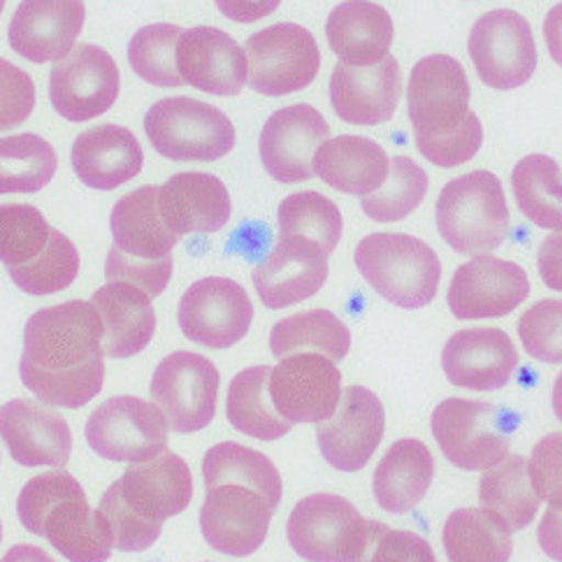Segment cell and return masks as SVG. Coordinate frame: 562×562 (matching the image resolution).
<instances>
[{
    "mask_svg": "<svg viewBox=\"0 0 562 562\" xmlns=\"http://www.w3.org/2000/svg\"><path fill=\"white\" fill-rule=\"evenodd\" d=\"M100 512L105 514L108 524L112 528V537H114V549L124 551V553H143L147 549H151L160 532H164V526L158 524H145V520L135 518L126 505L119 497L116 484H112L103 499H100Z\"/></svg>",
    "mask_w": 562,
    "mask_h": 562,
    "instance_id": "cell-49",
    "label": "cell"
},
{
    "mask_svg": "<svg viewBox=\"0 0 562 562\" xmlns=\"http://www.w3.org/2000/svg\"><path fill=\"white\" fill-rule=\"evenodd\" d=\"M54 147L35 133L0 137V195L37 193L56 175Z\"/></svg>",
    "mask_w": 562,
    "mask_h": 562,
    "instance_id": "cell-40",
    "label": "cell"
},
{
    "mask_svg": "<svg viewBox=\"0 0 562 562\" xmlns=\"http://www.w3.org/2000/svg\"><path fill=\"white\" fill-rule=\"evenodd\" d=\"M72 170L89 189L112 191L143 172L145 154L137 137L114 124L79 133L72 145Z\"/></svg>",
    "mask_w": 562,
    "mask_h": 562,
    "instance_id": "cell-27",
    "label": "cell"
},
{
    "mask_svg": "<svg viewBox=\"0 0 562 562\" xmlns=\"http://www.w3.org/2000/svg\"><path fill=\"white\" fill-rule=\"evenodd\" d=\"M77 491H82V486H79V481L64 468H54L52 472L33 476L16 497L19 520H22V526L29 532L37 535L45 514L56 505L58 499Z\"/></svg>",
    "mask_w": 562,
    "mask_h": 562,
    "instance_id": "cell-48",
    "label": "cell"
},
{
    "mask_svg": "<svg viewBox=\"0 0 562 562\" xmlns=\"http://www.w3.org/2000/svg\"><path fill=\"white\" fill-rule=\"evenodd\" d=\"M539 547L551 560L562 562V509L549 507L537 530Z\"/></svg>",
    "mask_w": 562,
    "mask_h": 562,
    "instance_id": "cell-55",
    "label": "cell"
},
{
    "mask_svg": "<svg viewBox=\"0 0 562 562\" xmlns=\"http://www.w3.org/2000/svg\"><path fill=\"white\" fill-rule=\"evenodd\" d=\"M0 131H3V126H0Z\"/></svg>",
    "mask_w": 562,
    "mask_h": 562,
    "instance_id": "cell-61",
    "label": "cell"
},
{
    "mask_svg": "<svg viewBox=\"0 0 562 562\" xmlns=\"http://www.w3.org/2000/svg\"><path fill=\"white\" fill-rule=\"evenodd\" d=\"M0 437L24 468H66L72 453L68 420L37 400H12L0 407Z\"/></svg>",
    "mask_w": 562,
    "mask_h": 562,
    "instance_id": "cell-21",
    "label": "cell"
},
{
    "mask_svg": "<svg viewBox=\"0 0 562 562\" xmlns=\"http://www.w3.org/2000/svg\"><path fill=\"white\" fill-rule=\"evenodd\" d=\"M110 228L119 251L139 260H160L172 256L179 243L158 207V187H143L126 193L110 216Z\"/></svg>",
    "mask_w": 562,
    "mask_h": 562,
    "instance_id": "cell-33",
    "label": "cell"
},
{
    "mask_svg": "<svg viewBox=\"0 0 562 562\" xmlns=\"http://www.w3.org/2000/svg\"><path fill=\"white\" fill-rule=\"evenodd\" d=\"M52 231L33 205H0V263L8 270L33 263L47 249Z\"/></svg>",
    "mask_w": 562,
    "mask_h": 562,
    "instance_id": "cell-45",
    "label": "cell"
},
{
    "mask_svg": "<svg viewBox=\"0 0 562 562\" xmlns=\"http://www.w3.org/2000/svg\"><path fill=\"white\" fill-rule=\"evenodd\" d=\"M105 326L103 351L108 358H131L143 353L156 333L151 297L128 281H108L91 295Z\"/></svg>",
    "mask_w": 562,
    "mask_h": 562,
    "instance_id": "cell-31",
    "label": "cell"
},
{
    "mask_svg": "<svg viewBox=\"0 0 562 562\" xmlns=\"http://www.w3.org/2000/svg\"><path fill=\"white\" fill-rule=\"evenodd\" d=\"M151 147L175 164H214L235 147V126L214 105L177 95L158 100L145 116Z\"/></svg>",
    "mask_w": 562,
    "mask_h": 562,
    "instance_id": "cell-5",
    "label": "cell"
},
{
    "mask_svg": "<svg viewBox=\"0 0 562 562\" xmlns=\"http://www.w3.org/2000/svg\"><path fill=\"white\" fill-rule=\"evenodd\" d=\"M281 0H216L221 14L237 24H254L277 12Z\"/></svg>",
    "mask_w": 562,
    "mask_h": 562,
    "instance_id": "cell-54",
    "label": "cell"
},
{
    "mask_svg": "<svg viewBox=\"0 0 562 562\" xmlns=\"http://www.w3.org/2000/svg\"><path fill=\"white\" fill-rule=\"evenodd\" d=\"M114 484L126 509L145 524L164 526L168 518L187 512L193 499L187 460L168 449L147 463H131Z\"/></svg>",
    "mask_w": 562,
    "mask_h": 562,
    "instance_id": "cell-19",
    "label": "cell"
},
{
    "mask_svg": "<svg viewBox=\"0 0 562 562\" xmlns=\"http://www.w3.org/2000/svg\"><path fill=\"white\" fill-rule=\"evenodd\" d=\"M37 537L70 562H108L114 551V537L105 514L91 509L85 488L61 497L45 514Z\"/></svg>",
    "mask_w": 562,
    "mask_h": 562,
    "instance_id": "cell-28",
    "label": "cell"
},
{
    "mask_svg": "<svg viewBox=\"0 0 562 562\" xmlns=\"http://www.w3.org/2000/svg\"><path fill=\"white\" fill-rule=\"evenodd\" d=\"M351 349V330L328 310H310L277 321L270 333V351L274 358L293 353H324L333 360L347 358Z\"/></svg>",
    "mask_w": 562,
    "mask_h": 562,
    "instance_id": "cell-36",
    "label": "cell"
},
{
    "mask_svg": "<svg viewBox=\"0 0 562 562\" xmlns=\"http://www.w3.org/2000/svg\"><path fill=\"white\" fill-rule=\"evenodd\" d=\"M441 368L458 389L499 391L518 368V351L505 330L468 328L449 337L441 351Z\"/></svg>",
    "mask_w": 562,
    "mask_h": 562,
    "instance_id": "cell-24",
    "label": "cell"
},
{
    "mask_svg": "<svg viewBox=\"0 0 562 562\" xmlns=\"http://www.w3.org/2000/svg\"><path fill=\"white\" fill-rule=\"evenodd\" d=\"M249 87L263 95H289L307 89L321 70L314 35L297 24H274L247 40Z\"/></svg>",
    "mask_w": 562,
    "mask_h": 562,
    "instance_id": "cell-11",
    "label": "cell"
},
{
    "mask_svg": "<svg viewBox=\"0 0 562 562\" xmlns=\"http://www.w3.org/2000/svg\"><path fill=\"white\" fill-rule=\"evenodd\" d=\"M518 210L535 226L562 233V172L551 156L530 154L512 172Z\"/></svg>",
    "mask_w": 562,
    "mask_h": 562,
    "instance_id": "cell-38",
    "label": "cell"
},
{
    "mask_svg": "<svg viewBox=\"0 0 562 562\" xmlns=\"http://www.w3.org/2000/svg\"><path fill=\"white\" fill-rule=\"evenodd\" d=\"M251 321V297L228 277L198 279L177 307V324L184 337L207 349H228L243 342Z\"/></svg>",
    "mask_w": 562,
    "mask_h": 562,
    "instance_id": "cell-10",
    "label": "cell"
},
{
    "mask_svg": "<svg viewBox=\"0 0 562 562\" xmlns=\"http://www.w3.org/2000/svg\"><path fill=\"white\" fill-rule=\"evenodd\" d=\"M470 79L447 54L420 58L407 87V110L414 133L441 135L458 128L470 116Z\"/></svg>",
    "mask_w": 562,
    "mask_h": 562,
    "instance_id": "cell-15",
    "label": "cell"
},
{
    "mask_svg": "<svg viewBox=\"0 0 562 562\" xmlns=\"http://www.w3.org/2000/svg\"><path fill=\"white\" fill-rule=\"evenodd\" d=\"M416 137V147L428 158L430 164L437 168H458L463 164H470V160L476 156V151L484 145V126H481L479 116L470 112L463 124L458 128L441 133V135H418Z\"/></svg>",
    "mask_w": 562,
    "mask_h": 562,
    "instance_id": "cell-47",
    "label": "cell"
},
{
    "mask_svg": "<svg viewBox=\"0 0 562 562\" xmlns=\"http://www.w3.org/2000/svg\"><path fill=\"white\" fill-rule=\"evenodd\" d=\"M530 295L526 270L512 260L474 256L460 266L449 286V310L460 321L499 318L512 314Z\"/></svg>",
    "mask_w": 562,
    "mask_h": 562,
    "instance_id": "cell-17",
    "label": "cell"
},
{
    "mask_svg": "<svg viewBox=\"0 0 562 562\" xmlns=\"http://www.w3.org/2000/svg\"><path fill=\"white\" fill-rule=\"evenodd\" d=\"M360 562H437L428 541L407 530H393L372 520L368 551Z\"/></svg>",
    "mask_w": 562,
    "mask_h": 562,
    "instance_id": "cell-51",
    "label": "cell"
},
{
    "mask_svg": "<svg viewBox=\"0 0 562 562\" xmlns=\"http://www.w3.org/2000/svg\"><path fill=\"white\" fill-rule=\"evenodd\" d=\"M384 405L366 386H347L337 412L318 424L316 445L328 465L339 472H360L384 439Z\"/></svg>",
    "mask_w": 562,
    "mask_h": 562,
    "instance_id": "cell-16",
    "label": "cell"
},
{
    "mask_svg": "<svg viewBox=\"0 0 562 562\" xmlns=\"http://www.w3.org/2000/svg\"><path fill=\"white\" fill-rule=\"evenodd\" d=\"M221 376L210 358L175 351L154 370L149 393L179 435L205 430L216 416Z\"/></svg>",
    "mask_w": 562,
    "mask_h": 562,
    "instance_id": "cell-8",
    "label": "cell"
},
{
    "mask_svg": "<svg viewBox=\"0 0 562 562\" xmlns=\"http://www.w3.org/2000/svg\"><path fill=\"white\" fill-rule=\"evenodd\" d=\"M403 95V72L395 56L358 68L337 64L330 77V105L335 114L353 126H379L395 114Z\"/></svg>",
    "mask_w": 562,
    "mask_h": 562,
    "instance_id": "cell-25",
    "label": "cell"
},
{
    "mask_svg": "<svg viewBox=\"0 0 562 562\" xmlns=\"http://www.w3.org/2000/svg\"><path fill=\"white\" fill-rule=\"evenodd\" d=\"M158 207L175 235H210L224 228L233 203L226 184L207 172H179L158 187Z\"/></svg>",
    "mask_w": 562,
    "mask_h": 562,
    "instance_id": "cell-26",
    "label": "cell"
},
{
    "mask_svg": "<svg viewBox=\"0 0 562 562\" xmlns=\"http://www.w3.org/2000/svg\"><path fill=\"white\" fill-rule=\"evenodd\" d=\"M330 139V126L318 110L291 105L277 110L260 131L258 151L266 172L281 184L310 182L314 154Z\"/></svg>",
    "mask_w": 562,
    "mask_h": 562,
    "instance_id": "cell-18",
    "label": "cell"
},
{
    "mask_svg": "<svg viewBox=\"0 0 562 562\" xmlns=\"http://www.w3.org/2000/svg\"><path fill=\"white\" fill-rule=\"evenodd\" d=\"M437 231L463 256H484L502 247L509 233V207L499 179L488 170L460 175L441 189Z\"/></svg>",
    "mask_w": 562,
    "mask_h": 562,
    "instance_id": "cell-2",
    "label": "cell"
},
{
    "mask_svg": "<svg viewBox=\"0 0 562 562\" xmlns=\"http://www.w3.org/2000/svg\"><path fill=\"white\" fill-rule=\"evenodd\" d=\"M85 19V0H22L8 29L10 47L31 64H56L75 49Z\"/></svg>",
    "mask_w": 562,
    "mask_h": 562,
    "instance_id": "cell-20",
    "label": "cell"
},
{
    "mask_svg": "<svg viewBox=\"0 0 562 562\" xmlns=\"http://www.w3.org/2000/svg\"><path fill=\"white\" fill-rule=\"evenodd\" d=\"M272 368L256 366L237 372L228 386L226 416L228 424L260 441H277L286 437L293 424L281 416L270 397Z\"/></svg>",
    "mask_w": 562,
    "mask_h": 562,
    "instance_id": "cell-35",
    "label": "cell"
},
{
    "mask_svg": "<svg viewBox=\"0 0 562 562\" xmlns=\"http://www.w3.org/2000/svg\"><path fill=\"white\" fill-rule=\"evenodd\" d=\"M326 35L339 64L368 68L389 56L395 29L391 14L381 5L370 0H345L330 12Z\"/></svg>",
    "mask_w": 562,
    "mask_h": 562,
    "instance_id": "cell-29",
    "label": "cell"
},
{
    "mask_svg": "<svg viewBox=\"0 0 562 562\" xmlns=\"http://www.w3.org/2000/svg\"><path fill=\"white\" fill-rule=\"evenodd\" d=\"M518 337L539 363H562V300H539L518 318Z\"/></svg>",
    "mask_w": 562,
    "mask_h": 562,
    "instance_id": "cell-46",
    "label": "cell"
},
{
    "mask_svg": "<svg viewBox=\"0 0 562 562\" xmlns=\"http://www.w3.org/2000/svg\"><path fill=\"white\" fill-rule=\"evenodd\" d=\"M3 10H5V0H0V14H3Z\"/></svg>",
    "mask_w": 562,
    "mask_h": 562,
    "instance_id": "cell-59",
    "label": "cell"
},
{
    "mask_svg": "<svg viewBox=\"0 0 562 562\" xmlns=\"http://www.w3.org/2000/svg\"><path fill=\"white\" fill-rule=\"evenodd\" d=\"M103 339V318L91 300L35 312L24 328L22 384L49 407L89 405L105 384Z\"/></svg>",
    "mask_w": 562,
    "mask_h": 562,
    "instance_id": "cell-1",
    "label": "cell"
},
{
    "mask_svg": "<svg viewBox=\"0 0 562 562\" xmlns=\"http://www.w3.org/2000/svg\"><path fill=\"white\" fill-rule=\"evenodd\" d=\"M435 460L420 439H397L389 447L372 476L376 505L389 514H407L430 491Z\"/></svg>",
    "mask_w": 562,
    "mask_h": 562,
    "instance_id": "cell-32",
    "label": "cell"
},
{
    "mask_svg": "<svg viewBox=\"0 0 562 562\" xmlns=\"http://www.w3.org/2000/svg\"><path fill=\"white\" fill-rule=\"evenodd\" d=\"M0 539H3V524H0Z\"/></svg>",
    "mask_w": 562,
    "mask_h": 562,
    "instance_id": "cell-60",
    "label": "cell"
},
{
    "mask_svg": "<svg viewBox=\"0 0 562 562\" xmlns=\"http://www.w3.org/2000/svg\"><path fill=\"white\" fill-rule=\"evenodd\" d=\"M274 507L266 495L243 484L207 486L200 530L207 544L231 558L254 555L266 544Z\"/></svg>",
    "mask_w": 562,
    "mask_h": 562,
    "instance_id": "cell-12",
    "label": "cell"
},
{
    "mask_svg": "<svg viewBox=\"0 0 562 562\" xmlns=\"http://www.w3.org/2000/svg\"><path fill=\"white\" fill-rule=\"evenodd\" d=\"M254 286L268 310L314 297L328 281V256L300 237H279L270 256L254 268Z\"/></svg>",
    "mask_w": 562,
    "mask_h": 562,
    "instance_id": "cell-22",
    "label": "cell"
},
{
    "mask_svg": "<svg viewBox=\"0 0 562 562\" xmlns=\"http://www.w3.org/2000/svg\"><path fill=\"white\" fill-rule=\"evenodd\" d=\"M353 260L368 284L395 307L420 310L437 295L441 263L424 239L405 233H374L360 239Z\"/></svg>",
    "mask_w": 562,
    "mask_h": 562,
    "instance_id": "cell-3",
    "label": "cell"
},
{
    "mask_svg": "<svg viewBox=\"0 0 562 562\" xmlns=\"http://www.w3.org/2000/svg\"><path fill=\"white\" fill-rule=\"evenodd\" d=\"M342 372L324 353H293L270 374L274 409L289 424H324L342 400Z\"/></svg>",
    "mask_w": 562,
    "mask_h": 562,
    "instance_id": "cell-13",
    "label": "cell"
},
{
    "mask_svg": "<svg viewBox=\"0 0 562 562\" xmlns=\"http://www.w3.org/2000/svg\"><path fill=\"white\" fill-rule=\"evenodd\" d=\"M544 37L551 58L562 68V3L549 10L544 19Z\"/></svg>",
    "mask_w": 562,
    "mask_h": 562,
    "instance_id": "cell-56",
    "label": "cell"
},
{
    "mask_svg": "<svg viewBox=\"0 0 562 562\" xmlns=\"http://www.w3.org/2000/svg\"><path fill=\"white\" fill-rule=\"evenodd\" d=\"M441 541L449 562H509L514 553L507 520L486 507L456 509L447 518Z\"/></svg>",
    "mask_w": 562,
    "mask_h": 562,
    "instance_id": "cell-34",
    "label": "cell"
},
{
    "mask_svg": "<svg viewBox=\"0 0 562 562\" xmlns=\"http://www.w3.org/2000/svg\"><path fill=\"white\" fill-rule=\"evenodd\" d=\"M122 75L114 58L95 45H79L49 72L54 110L72 124L105 114L119 98Z\"/></svg>",
    "mask_w": 562,
    "mask_h": 562,
    "instance_id": "cell-14",
    "label": "cell"
},
{
    "mask_svg": "<svg viewBox=\"0 0 562 562\" xmlns=\"http://www.w3.org/2000/svg\"><path fill=\"white\" fill-rule=\"evenodd\" d=\"M0 562H56V560L40 547L16 544L3 558H0Z\"/></svg>",
    "mask_w": 562,
    "mask_h": 562,
    "instance_id": "cell-57",
    "label": "cell"
},
{
    "mask_svg": "<svg viewBox=\"0 0 562 562\" xmlns=\"http://www.w3.org/2000/svg\"><path fill=\"white\" fill-rule=\"evenodd\" d=\"M468 49L481 82L497 91L524 87L537 70L532 29L526 16L514 10H493L479 16Z\"/></svg>",
    "mask_w": 562,
    "mask_h": 562,
    "instance_id": "cell-9",
    "label": "cell"
},
{
    "mask_svg": "<svg viewBox=\"0 0 562 562\" xmlns=\"http://www.w3.org/2000/svg\"><path fill=\"white\" fill-rule=\"evenodd\" d=\"M428 193V175L407 156L391 160L386 184L360 200L363 212L379 224H395L407 218Z\"/></svg>",
    "mask_w": 562,
    "mask_h": 562,
    "instance_id": "cell-43",
    "label": "cell"
},
{
    "mask_svg": "<svg viewBox=\"0 0 562 562\" xmlns=\"http://www.w3.org/2000/svg\"><path fill=\"white\" fill-rule=\"evenodd\" d=\"M528 472L539 499L562 509V432L541 437L528 460Z\"/></svg>",
    "mask_w": 562,
    "mask_h": 562,
    "instance_id": "cell-52",
    "label": "cell"
},
{
    "mask_svg": "<svg viewBox=\"0 0 562 562\" xmlns=\"http://www.w3.org/2000/svg\"><path fill=\"white\" fill-rule=\"evenodd\" d=\"M372 520L349 499L314 493L293 507L286 537L291 549L307 562H360L368 551Z\"/></svg>",
    "mask_w": 562,
    "mask_h": 562,
    "instance_id": "cell-6",
    "label": "cell"
},
{
    "mask_svg": "<svg viewBox=\"0 0 562 562\" xmlns=\"http://www.w3.org/2000/svg\"><path fill=\"white\" fill-rule=\"evenodd\" d=\"M170 424L156 403L119 395L105 400L87 420L89 447L112 463H147L168 449Z\"/></svg>",
    "mask_w": 562,
    "mask_h": 562,
    "instance_id": "cell-7",
    "label": "cell"
},
{
    "mask_svg": "<svg viewBox=\"0 0 562 562\" xmlns=\"http://www.w3.org/2000/svg\"><path fill=\"white\" fill-rule=\"evenodd\" d=\"M481 507L507 520L512 530L528 528L539 512V495L532 486L526 458L507 456L502 463L486 470L479 481Z\"/></svg>",
    "mask_w": 562,
    "mask_h": 562,
    "instance_id": "cell-37",
    "label": "cell"
},
{
    "mask_svg": "<svg viewBox=\"0 0 562 562\" xmlns=\"http://www.w3.org/2000/svg\"><path fill=\"white\" fill-rule=\"evenodd\" d=\"M79 266H82V260H79V251L70 243V237L54 228L47 249L33 263L12 268L10 277L29 295H52L72 286Z\"/></svg>",
    "mask_w": 562,
    "mask_h": 562,
    "instance_id": "cell-44",
    "label": "cell"
},
{
    "mask_svg": "<svg viewBox=\"0 0 562 562\" xmlns=\"http://www.w3.org/2000/svg\"><path fill=\"white\" fill-rule=\"evenodd\" d=\"M537 270L544 286L562 293V233L549 235L539 247Z\"/></svg>",
    "mask_w": 562,
    "mask_h": 562,
    "instance_id": "cell-53",
    "label": "cell"
},
{
    "mask_svg": "<svg viewBox=\"0 0 562 562\" xmlns=\"http://www.w3.org/2000/svg\"><path fill=\"white\" fill-rule=\"evenodd\" d=\"M391 160L370 137L339 135L314 154V175L347 195H370L386 184Z\"/></svg>",
    "mask_w": 562,
    "mask_h": 562,
    "instance_id": "cell-30",
    "label": "cell"
},
{
    "mask_svg": "<svg viewBox=\"0 0 562 562\" xmlns=\"http://www.w3.org/2000/svg\"><path fill=\"white\" fill-rule=\"evenodd\" d=\"M205 486L216 484H243L270 499L277 509L281 502V476L272 460L256 449L237 445V441H221L203 458Z\"/></svg>",
    "mask_w": 562,
    "mask_h": 562,
    "instance_id": "cell-39",
    "label": "cell"
},
{
    "mask_svg": "<svg viewBox=\"0 0 562 562\" xmlns=\"http://www.w3.org/2000/svg\"><path fill=\"white\" fill-rule=\"evenodd\" d=\"M518 414L495 403L449 397L430 418V430L451 465L486 472L509 456Z\"/></svg>",
    "mask_w": 562,
    "mask_h": 562,
    "instance_id": "cell-4",
    "label": "cell"
},
{
    "mask_svg": "<svg viewBox=\"0 0 562 562\" xmlns=\"http://www.w3.org/2000/svg\"><path fill=\"white\" fill-rule=\"evenodd\" d=\"M551 405H553V412H555L558 420H562V372L555 376L553 395H551Z\"/></svg>",
    "mask_w": 562,
    "mask_h": 562,
    "instance_id": "cell-58",
    "label": "cell"
},
{
    "mask_svg": "<svg viewBox=\"0 0 562 562\" xmlns=\"http://www.w3.org/2000/svg\"><path fill=\"white\" fill-rule=\"evenodd\" d=\"M279 237H300L321 247L326 256H330L339 237L345 231L342 212L333 203L330 198L321 195L316 191L293 193L281 200L279 212Z\"/></svg>",
    "mask_w": 562,
    "mask_h": 562,
    "instance_id": "cell-41",
    "label": "cell"
},
{
    "mask_svg": "<svg viewBox=\"0 0 562 562\" xmlns=\"http://www.w3.org/2000/svg\"><path fill=\"white\" fill-rule=\"evenodd\" d=\"M172 268V256L160 260H139L112 247L105 260V279L128 281V284L143 289L149 297H158L170 284Z\"/></svg>",
    "mask_w": 562,
    "mask_h": 562,
    "instance_id": "cell-50",
    "label": "cell"
},
{
    "mask_svg": "<svg viewBox=\"0 0 562 562\" xmlns=\"http://www.w3.org/2000/svg\"><path fill=\"white\" fill-rule=\"evenodd\" d=\"M177 70L198 91L239 95L249 79V58L226 31L195 26L179 37Z\"/></svg>",
    "mask_w": 562,
    "mask_h": 562,
    "instance_id": "cell-23",
    "label": "cell"
},
{
    "mask_svg": "<svg viewBox=\"0 0 562 562\" xmlns=\"http://www.w3.org/2000/svg\"><path fill=\"white\" fill-rule=\"evenodd\" d=\"M182 29L175 24H151L139 29L128 43V64L139 79L158 89L184 85L177 70V45Z\"/></svg>",
    "mask_w": 562,
    "mask_h": 562,
    "instance_id": "cell-42",
    "label": "cell"
}]
</instances>
